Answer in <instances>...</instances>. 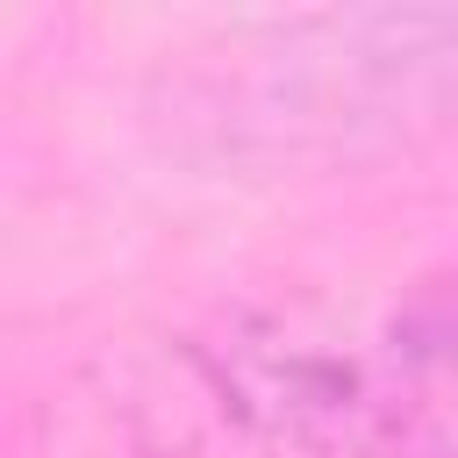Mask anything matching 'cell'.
Masks as SVG:
<instances>
[{
	"instance_id": "6da1fadb",
	"label": "cell",
	"mask_w": 458,
	"mask_h": 458,
	"mask_svg": "<svg viewBox=\"0 0 458 458\" xmlns=\"http://www.w3.org/2000/svg\"><path fill=\"white\" fill-rule=\"evenodd\" d=\"M193 114L258 165H365L458 122V7H329L229 43Z\"/></svg>"
},
{
	"instance_id": "7a4b0ae2",
	"label": "cell",
	"mask_w": 458,
	"mask_h": 458,
	"mask_svg": "<svg viewBox=\"0 0 458 458\" xmlns=\"http://www.w3.org/2000/svg\"><path fill=\"white\" fill-rule=\"evenodd\" d=\"M379 344H386L437 401L458 408V258L437 265L429 279H415V286L394 301V315L379 322Z\"/></svg>"
}]
</instances>
